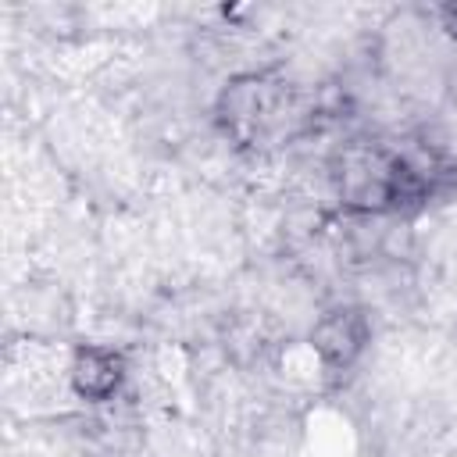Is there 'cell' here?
Wrapping results in <instances>:
<instances>
[{"label": "cell", "mask_w": 457, "mask_h": 457, "mask_svg": "<svg viewBox=\"0 0 457 457\" xmlns=\"http://www.w3.org/2000/svg\"><path fill=\"white\" fill-rule=\"evenodd\" d=\"M364 343H368V325L361 311H350V307L325 314L314 328V350L328 368H350L364 350Z\"/></svg>", "instance_id": "obj_1"}, {"label": "cell", "mask_w": 457, "mask_h": 457, "mask_svg": "<svg viewBox=\"0 0 457 457\" xmlns=\"http://www.w3.org/2000/svg\"><path fill=\"white\" fill-rule=\"evenodd\" d=\"M121 382V361L111 350L86 346L71 361V386L86 400H107Z\"/></svg>", "instance_id": "obj_2"}]
</instances>
